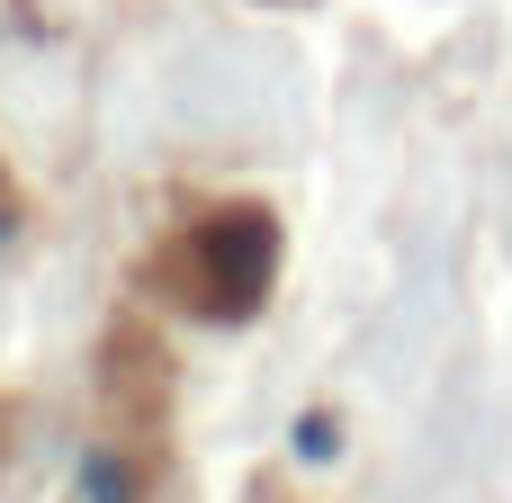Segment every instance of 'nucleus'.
Wrapping results in <instances>:
<instances>
[{
  "label": "nucleus",
  "instance_id": "obj_1",
  "mask_svg": "<svg viewBox=\"0 0 512 503\" xmlns=\"http://www.w3.org/2000/svg\"><path fill=\"white\" fill-rule=\"evenodd\" d=\"M279 270V225L270 207H198L189 225H171L144 261V288L198 324H243L270 297Z\"/></svg>",
  "mask_w": 512,
  "mask_h": 503
},
{
  "label": "nucleus",
  "instance_id": "obj_2",
  "mask_svg": "<svg viewBox=\"0 0 512 503\" xmlns=\"http://www.w3.org/2000/svg\"><path fill=\"white\" fill-rule=\"evenodd\" d=\"M99 414H108V468H126V495H144L162 477V450H171V360H162V342L135 306L108 324Z\"/></svg>",
  "mask_w": 512,
  "mask_h": 503
},
{
  "label": "nucleus",
  "instance_id": "obj_3",
  "mask_svg": "<svg viewBox=\"0 0 512 503\" xmlns=\"http://www.w3.org/2000/svg\"><path fill=\"white\" fill-rule=\"evenodd\" d=\"M18 225V180H9V162H0V234Z\"/></svg>",
  "mask_w": 512,
  "mask_h": 503
},
{
  "label": "nucleus",
  "instance_id": "obj_4",
  "mask_svg": "<svg viewBox=\"0 0 512 503\" xmlns=\"http://www.w3.org/2000/svg\"><path fill=\"white\" fill-rule=\"evenodd\" d=\"M9 432H18V423H9V405H0V450H9Z\"/></svg>",
  "mask_w": 512,
  "mask_h": 503
}]
</instances>
